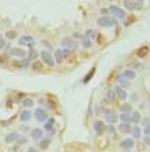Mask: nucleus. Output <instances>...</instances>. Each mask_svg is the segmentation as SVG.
Segmentation results:
<instances>
[{
    "label": "nucleus",
    "instance_id": "obj_23",
    "mask_svg": "<svg viewBox=\"0 0 150 152\" xmlns=\"http://www.w3.org/2000/svg\"><path fill=\"white\" fill-rule=\"evenodd\" d=\"M123 5H124V8H128V9H135L136 8L135 2H132V0H124Z\"/></svg>",
    "mask_w": 150,
    "mask_h": 152
},
{
    "label": "nucleus",
    "instance_id": "obj_31",
    "mask_svg": "<svg viewBox=\"0 0 150 152\" xmlns=\"http://www.w3.org/2000/svg\"><path fill=\"white\" fill-rule=\"evenodd\" d=\"M118 81H120V84H121L123 87H128V85H129L128 79H124V78H121V76H120V78H118Z\"/></svg>",
    "mask_w": 150,
    "mask_h": 152
},
{
    "label": "nucleus",
    "instance_id": "obj_7",
    "mask_svg": "<svg viewBox=\"0 0 150 152\" xmlns=\"http://www.w3.org/2000/svg\"><path fill=\"white\" fill-rule=\"evenodd\" d=\"M62 46H64V49H70V50L78 49V44L74 43V40H71V38H64V40H62Z\"/></svg>",
    "mask_w": 150,
    "mask_h": 152
},
{
    "label": "nucleus",
    "instance_id": "obj_20",
    "mask_svg": "<svg viewBox=\"0 0 150 152\" xmlns=\"http://www.w3.org/2000/svg\"><path fill=\"white\" fill-rule=\"evenodd\" d=\"M130 132H132V135H133V138H138V137H141V129H140V126H133V128L130 129Z\"/></svg>",
    "mask_w": 150,
    "mask_h": 152
},
{
    "label": "nucleus",
    "instance_id": "obj_11",
    "mask_svg": "<svg viewBox=\"0 0 150 152\" xmlns=\"http://www.w3.org/2000/svg\"><path fill=\"white\" fill-rule=\"evenodd\" d=\"M106 122L109 123V125H112V123H115L117 120H118V116H117V114L115 113H112V111H109V113H106Z\"/></svg>",
    "mask_w": 150,
    "mask_h": 152
},
{
    "label": "nucleus",
    "instance_id": "obj_6",
    "mask_svg": "<svg viewBox=\"0 0 150 152\" xmlns=\"http://www.w3.org/2000/svg\"><path fill=\"white\" fill-rule=\"evenodd\" d=\"M9 55L18 56V58H26V56H28V52H24V50L20 49V47H15V49H11V50H9Z\"/></svg>",
    "mask_w": 150,
    "mask_h": 152
},
{
    "label": "nucleus",
    "instance_id": "obj_8",
    "mask_svg": "<svg viewBox=\"0 0 150 152\" xmlns=\"http://www.w3.org/2000/svg\"><path fill=\"white\" fill-rule=\"evenodd\" d=\"M120 148L124 149V151L133 149V138H126V140H123V142L120 143Z\"/></svg>",
    "mask_w": 150,
    "mask_h": 152
},
{
    "label": "nucleus",
    "instance_id": "obj_16",
    "mask_svg": "<svg viewBox=\"0 0 150 152\" xmlns=\"http://www.w3.org/2000/svg\"><path fill=\"white\" fill-rule=\"evenodd\" d=\"M30 117H32V113H30L29 110H24V111L20 113V120H21V122H28Z\"/></svg>",
    "mask_w": 150,
    "mask_h": 152
},
{
    "label": "nucleus",
    "instance_id": "obj_25",
    "mask_svg": "<svg viewBox=\"0 0 150 152\" xmlns=\"http://www.w3.org/2000/svg\"><path fill=\"white\" fill-rule=\"evenodd\" d=\"M49 145H50V138H43V140L40 142V148L41 149H47Z\"/></svg>",
    "mask_w": 150,
    "mask_h": 152
},
{
    "label": "nucleus",
    "instance_id": "obj_9",
    "mask_svg": "<svg viewBox=\"0 0 150 152\" xmlns=\"http://www.w3.org/2000/svg\"><path fill=\"white\" fill-rule=\"evenodd\" d=\"M121 78L128 79V81H132V79H135V78H136V73H135L133 70L128 69V70H124V72L121 73Z\"/></svg>",
    "mask_w": 150,
    "mask_h": 152
},
{
    "label": "nucleus",
    "instance_id": "obj_18",
    "mask_svg": "<svg viewBox=\"0 0 150 152\" xmlns=\"http://www.w3.org/2000/svg\"><path fill=\"white\" fill-rule=\"evenodd\" d=\"M147 53H149V47L147 46H143V47H140L138 50H136V56H140V58H144Z\"/></svg>",
    "mask_w": 150,
    "mask_h": 152
},
{
    "label": "nucleus",
    "instance_id": "obj_39",
    "mask_svg": "<svg viewBox=\"0 0 150 152\" xmlns=\"http://www.w3.org/2000/svg\"><path fill=\"white\" fill-rule=\"evenodd\" d=\"M106 129H108L109 132H114V128H112V125H109V126H106Z\"/></svg>",
    "mask_w": 150,
    "mask_h": 152
},
{
    "label": "nucleus",
    "instance_id": "obj_41",
    "mask_svg": "<svg viewBox=\"0 0 150 152\" xmlns=\"http://www.w3.org/2000/svg\"><path fill=\"white\" fill-rule=\"evenodd\" d=\"M132 2H135V3H143V0H132Z\"/></svg>",
    "mask_w": 150,
    "mask_h": 152
},
{
    "label": "nucleus",
    "instance_id": "obj_4",
    "mask_svg": "<svg viewBox=\"0 0 150 152\" xmlns=\"http://www.w3.org/2000/svg\"><path fill=\"white\" fill-rule=\"evenodd\" d=\"M109 11H111V14L114 15V17H117V18H124L126 17V12H124L121 8H118V6H115V5H112L111 8H109Z\"/></svg>",
    "mask_w": 150,
    "mask_h": 152
},
{
    "label": "nucleus",
    "instance_id": "obj_42",
    "mask_svg": "<svg viewBox=\"0 0 150 152\" xmlns=\"http://www.w3.org/2000/svg\"><path fill=\"white\" fill-rule=\"evenodd\" d=\"M0 38H2V34H0Z\"/></svg>",
    "mask_w": 150,
    "mask_h": 152
},
{
    "label": "nucleus",
    "instance_id": "obj_29",
    "mask_svg": "<svg viewBox=\"0 0 150 152\" xmlns=\"http://www.w3.org/2000/svg\"><path fill=\"white\" fill-rule=\"evenodd\" d=\"M82 44H83V47H86V49H90L91 47V41L88 40L86 37H83V40H82Z\"/></svg>",
    "mask_w": 150,
    "mask_h": 152
},
{
    "label": "nucleus",
    "instance_id": "obj_35",
    "mask_svg": "<svg viewBox=\"0 0 150 152\" xmlns=\"http://www.w3.org/2000/svg\"><path fill=\"white\" fill-rule=\"evenodd\" d=\"M85 35H86V37H96V32H94V31H86Z\"/></svg>",
    "mask_w": 150,
    "mask_h": 152
},
{
    "label": "nucleus",
    "instance_id": "obj_32",
    "mask_svg": "<svg viewBox=\"0 0 150 152\" xmlns=\"http://www.w3.org/2000/svg\"><path fill=\"white\" fill-rule=\"evenodd\" d=\"M32 67H33V69H41V62H40V61H33V62H32Z\"/></svg>",
    "mask_w": 150,
    "mask_h": 152
},
{
    "label": "nucleus",
    "instance_id": "obj_33",
    "mask_svg": "<svg viewBox=\"0 0 150 152\" xmlns=\"http://www.w3.org/2000/svg\"><path fill=\"white\" fill-rule=\"evenodd\" d=\"M144 134H146V135H150V125H146V128H144Z\"/></svg>",
    "mask_w": 150,
    "mask_h": 152
},
{
    "label": "nucleus",
    "instance_id": "obj_26",
    "mask_svg": "<svg viewBox=\"0 0 150 152\" xmlns=\"http://www.w3.org/2000/svg\"><path fill=\"white\" fill-rule=\"evenodd\" d=\"M132 111V105L130 104H123L121 105V113H130Z\"/></svg>",
    "mask_w": 150,
    "mask_h": 152
},
{
    "label": "nucleus",
    "instance_id": "obj_2",
    "mask_svg": "<svg viewBox=\"0 0 150 152\" xmlns=\"http://www.w3.org/2000/svg\"><path fill=\"white\" fill-rule=\"evenodd\" d=\"M18 44H20V46L33 47V46H35V40H33V37H30V35H23L20 40H18Z\"/></svg>",
    "mask_w": 150,
    "mask_h": 152
},
{
    "label": "nucleus",
    "instance_id": "obj_1",
    "mask_svg": "<svg viewBox=\"0 0 150 152\" xmlns=\"http://www.w3.org/2000/svg\"><path fill=\"white\" fill-rule=\"evenodd\" d=\"M97 24L100 28H114L115 26V20L109 17V15H103V17H100L97 20Z\"/></svg>",
    "mask_w": 150,
    "mask_h": 152
},
{
    "label": "nucleus",
    "instance_id": "obj_28",
    "mask_svg": "<svg viewBox=\"0 0 150 152\" xmlns=\"http://www.w3.org/2000/svg\"><path fill=\"white\" fill-rule=\"evenodd\" d=\"M6 38L8 40H14V38H17V32L15 31H8L6 32Z\"/></svg>",
    "mask_w": 150,
    "mask_h": 152
},
{
    "label": "nucleus",
    "instance_id": "obj_36",
    "mask_svg": "<svg viewBox=\"0 0 150 152\" xmlns=\"http://www.w3.org/2000/svg\"><path fill=\"white\" fill-rule=\"evenodd\" d=\"M5 47V40H3V38H0V50H2Z\"/></svg>",
    "mask_w": 150,
    "mask_h": 152
},
{
    "label": "nucleus",
    "instance_id": "obj_30",
    "mask_svg": "<svg viewBox=\"0 0 150 152\" xmlns=\"http://www.w3.org/2000/svg\"><path fill=\"white\" fill-rule=\"evenodd\" d=\"M106 97H108L109 100H112V99L115 97V91H114V90H108V93H106Z\"/></svg>",
    "mask_w": 150,
    "mask_h": 152
},
{
    "label": "nucleus",
    "instance_id": "obj_3",
    "mask_svg": "<svg viewBox=\"0 0 150 152\" xmlns=\"http://www.w3.org/2000/svg\"><path fill=\"white\" fill-rule=\"evenodd\" d=\"M41 58H43V61L46 62L49 67H53L55 66V59H53L52 53L47 52V50H43V52H41Z\"/></svg>",
    "mask_w": 150,
    "mask_h": 152
},
{
    "label": "nucleus",
    "instance_id": "obj_21",
    "mask_svg": "<svg viewBox=\"0 0 150 152\" xmlns=\"http://www.w3.org/2000/svg\"><path fill=\"white\" fill-rule=\"evenodd\" d=\"M21 104H23L24 108H32V107H33V100L29 99V97H26V99H23V100H21Z\"/></svg>",
    "mask_w": 150,
    "mask_h": 152
},
{
    "label": "nucleus",
    "instance_id": "obj_14",
    "mask_svg": "<svg viewBox=\"0 0 150 152\" xmlns=\"http://www.w3.org/2000/svg\"><path fill=\"white\" fill-rule=\"evenodd\" d=\"M130 129H132V126H130L128 122H121V125H118V131H120V132H123V134L130 132Z\"/></svg>",
    "mask_w": 150,
    "mask_h": 152
},
{
    "label": "nucleus",
    "instance_id": "obj_12",
    "mask_svg": "<svg viewBox=\"0 0 150 152\" xmlns=\"http://www.w3.org/2000/svg\"><path fill=\"white\" fill-rule=\"evenodd\" d=\"M115 94H117V97L121 99V100H126V99H128L126 90H124V88H121V87H117V88H115Z\"/></svg>",
    "mask_w": 150,
    "mask_h": 152
},
{
    "label": "nucleus",
    "instance_id": "obj_15",
    "mask_svg": "<svg viewBox=\"0 0 150 152\" xmlns=\"http://www.w3.org/2000/svg\"><path fill=\"white\" fill-rule=\"evenodd\" d=\"M30 137L33 138V140H41V137H43V129H40V128H35V129H32Z\"/></svg>",
    "mask_w": 150,
    "mask_h": 152
},
{
    "label": "nucleus",
    "instance_id": "obj_10",
    "mask_svg": "<svg viewBox=\"0 0 150 152\" xmlns=\"http://www.w3.org/2000/svg\"><path fill=\"white\" fill-rule=\"evenodd\" d=\"M65 59V53H64V49H58L55 52V62H58V64H61L62 61Z\"/></svg>",
    "mask_w": 150,
    "mask_h": 152
},
{
    "label": "nucleus",
    "instance_id": "obj_24",
    "mask_svg": "<svg viewBox=\"0 0 150 152\" xmlns=\"http://www.w3.org/2000/svg\"><path fill=\"white\" fill-rule=\"evenodd\" d=\"M118 119H120L121 122H128V123H129V122H130V114H129V113H121Z\"/></svg>",
    "mask_w": 150,
    "mask_h": 152
},
{
    "label": "nucleus",
    "instance_id": "obj_37",
    "mask_svg": "<svg viewBox=\"0 0 150 152\" xmlns=\"http://www.w3.org/2000/svg\"><path fill=\"white\" fill-rule=\"evenodd\" d=\"M144 143H146V145H150V135L144 137Z\"/></svg>",
    "mask_w": 150,
    "mask_h": 152
},
{
    "label": "nucleus",
    "instance_id": "obj_22",
    "mask_svg": "<svg viewBox=\"0 0 150 152\" xmlns=\"http://www.w3.org/2000/svg\"><path fill=\"white\" fill-rule=\"evenodd\" d=\"M53 123H55L53 119H49V122L44 125V129H46V131H50V132H53Z\"/></svg>",
    "mask_w": 150,
    "mask_h": 152
},
{
    "label": "nucleus",
    "instance_id": "obj_38",
    "mask_svg": "<svg viewBox=\"0 0 150 152\" xmlns=\"http://www.w3.org/2000/svg\"><path fill=\"white\" fill-rule=\"evenodd\" d=\"M130 66L135 67V69H140V64H138V62H130Z\"/></svg>",
    "mask_w": 150,
    "mask_h": 152
},
{
    "label": "nucleus",
    "instance_id": "obj_40",
    "mask_svg": "<svg viewBox=\"0 0 150 152\" xmlns=\"http://www.w3.org/2000/svg\"><path fill=\"white\" fill-rule=\"evenodd\" d=\"M28 152H38V151H36L35 148H29V149H28Z\"/></svg>",
    "mask_w": 150,
    "mask_h": 152
},
{
    "label": "nucleus",
    "instance_id": "obj_13",
    "mask_svg": "<svg viewBox=\"0 0 150 152\" xmlns=\"http://www.w3.org/2000/svg\"><path fill=\"white\" fill-rule=\"evenodd\" d=\"M94 129H96V132H97L99 135H102V134L105 132V129H106V126H105L103 122H96V123H94Z\"/></svg>",
    "mask_w": 150,
    "mask_h": 152
},
{
    "label": "nucleus",
    "instance_id": "obj_34",
    "mask_svg": "<svg viewBox=\"0 0 150 152\" xmlns=\"http://www.w3.org/2000/svg\"><path fill=\"white\" fill-rule=\"evenodd\" d=\"M17 142H18V145H23V143H26V137H21V138H17Z\"/></svg>",
    "mask_w": 150,
    "mask_h": 152
},
{
    "label": "nucleus",
    "instance_id": "obj_17",
    "mask_svg": "<svg viewBox=\"0 0 150 152\" xmlns=\"http://www.w3.org/2000/svg\"><path fill=\"white\" fill-rule=\"evenodd\" d=\"M140 120H141V114H140L138 111H133V113L130 114V122H132L133 125H136V123H140Z\"/></svg>",
    "mask_w": 150,
    "mask_h": 152
},
{
    "label": "nucleus",
    "instance_id": "obj_27",
    "mask_svg": "<svg viewBox=\"0 0 150 152\" xmlns=\"http://www.w3.org/2000/svg\"><path fill=\"white\" fill-rule=\"evenodd\" d=\"M94 72H96V67H93V69L90 70V73H88V75H86V78L83 79V82H85V84L91 81V78H93V75H94Z\"/></svg>",
    "mask_w": 150,
    "mask_h": 152
},
{
    "label": "nucleus",
    "instance_id": "obj_19",
    "mask_svg": "<svg viewBox=\"0 0 150 152\" xmlns=\"http://www.w3.org/2000/svg\"><path fill=\"white\" fill-rule=\"evenodd\" d=\"M17 138H18V134H17V132H12V134H8V135H6L5 142H6V143H11V142H15Z\"/></svg>",
    "mask_w": 150,
    "mask_h": 152
},
{
    "label": "nucleus",
    "instance_id": "obj_5",
    "mask_svg": "<svg viewBox=\"0 0 150 152\" xmlns=\"http://www.w3.org/2000/svg\"><path fill=\"white\" fill-rule=\"evenodd\" d=\"M49 117V113L44 110V108H36L35 111V119L38 120V122H46Z\"/></svg>",
    "mask_w": 150,
    "mask_h": 152
}]
</instances>
